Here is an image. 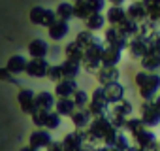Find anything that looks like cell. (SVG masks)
<instances>
[{"label":"cell","mask_w":160,"mask_h":151,"mask_svg":"<svg viewBox=\"0 0 160 151\" xmlns=\"http://www.w3.org/2000/svg\"><path fill=\"white\" fill-rule=\"evenodd\" d=\"M0 80H12V74L6 68H0Z\"/></svg>","instance_id":"5bb4252c"},{"label":"cell","mask_w":160,"mask_h":151,"mask_svg":"<svg viewBox=\"0 0 160 151\" xmlns=\"http://www.w3.org/2000/svg\"><path fill=\"white\" fill-rule=\"evenodd\" d=\"M47 70H49V66L43 59H34V60L27 62V68H25V72L28 76H32V78H43V76H47Z\"/></svg>","instance_id":"7a4b0ae2"},{"label":"cell","mask_w":160,"mask_h":151,"mask_svg":"<svg viewBox=\"0 0 160 151\" xmlns=\"http://www.w3.org/2000/svg\"><path fill=\"white\" fill-rule=\"evenodd\" d=\"M51 143V136L47 130H36L30 134V147L32 149H38V147H45Z\"/></svg>","instance_id":"277c9868"},{"label":"cell","mask_w":160,"mask_h":151,"mask_svg":"<svg viewBox=\"0 0 160 151\" xmlns=\"http://www.w3.org/2000/svg\"><path fill=\"white\" fill-rule=\"evenodd\" d=\"M23 151H36V149H32V147L28 145V147H23Z\"/></svg>","instance_id":"2e32d148"},{"label":"cell","mask_w":160,"mask_h":151,"mask_svg":"<svg viewBox=\"0 0 160 151\" xmlns=\"http://www.w3.org/2000/svg\"><path fill=\"white\" fill-rule=\"evenodd\" d=\"M30 21L34 25H47V27H51L53 21H55V15H53V12L45 10V8H34L30 12Z\"/></svg>","instance_id":"6da1fadb"},{"label":"cell","mask_w":160,"mask_h":151,"mask_svg":"<svg viewBox=\"0 0 160 151\" xmlns=\"http://www.w3.org/2000/svg\"><path fill=\"white\" fill-rule=\"evenodd\" d=\"M25 68H27V59L21 55H13L6 64V70L10 74H21V72H25Z\"/></svg>","instance_id":"5b68a950"},{"label":"cell","mask_w":160,"mask_h":151,"mask_svg":"<svg viewBox=\"0 0 160 151\" xmlns=\"http://www.w3.org/2000/svg\"><path fill=\"white\" fill-rule=\"evenodd\" d=\"M34 104H36V112H49V108L53 106V96L49 93H40L34 98Z\"/></svg>","instance_id":"52a82bcc"},{"label":"cell","mask_w":160,"mask_h":151,"mask_svg":"<svg viewBox=\"0 0 160 151\" xmlns=\"http://www.w3.org/2000/svg\"><path fill=\"white\" fill-rule=\"evenodd\" d=\"M28 51H30V55H32L34 59H43V57L47 55L49 47H47V44H45L43 40H34V42L28 45Z\"/></svg>","instance_id":"8992f818"},{"label":"cell","mask_w":160,"mask_h":151,"mask_svg":"<svg viewBox=\"0 0 160 151\" xmlns=\"http://www.w3.org/2000/svg\"><path fill=\"white\" fill-rule=\"evenodd\" d=\"M57 13H58L62 19H70V17H72V8H70L68 4H60L58 10H57Z\"/></svg>","instance_id":"8fae6325"},{"label":"cell","mask_w":160,"mask_h":151,"mask_svg":"<svg viewBox=\"0 0 160 151\" xmlns=\"http://www.w3.org/2000/svg\"><path fill=\"white\" fill-rule=\"evenodd\" d=\"M34 98H36V95L30 91V89H23L21 93H19V104H21V110L25 112V113H34L36 112V104H34Z\"/></svg>","instance_id":"3957f363"},{"label":"cell","mask_w":160,"mask_h":151,"mask_svg":"<svg viewBox=\"0 0 160 151\" xmlns=\"http://www.w3.org/2000/svg\"><path fill=\"white\" fill-rule=\"evenodd\" d=\"M47 76H49V80H58L60 76H62V70H60V66H57V68H49L47 70Z\"/></svg>","instance_id":"4fadbf2b"},{"label":"cell","mask_w":160,"mask_h":151,"mask_svg":"<svg viewBox=\"0 0 160 151\" xmlns=\"http://www.w3.org/2000/svg\"><path fill=\"white\" fill-rule=\"evenodd\" d=\"M72 91H75V83L73 81H62V83L57 85V95H60V96H66Z\"/></svg>","instance_id":"9c48e42d"},{"label":"cell","mask_w":160,"mask_h":151,"mask_svg":"<svg viewBox=\"0 0 160 151\" xmlns=\"http://www.w3.org/2000/svg\"><path fill=\"white\" fill-rule=\"evenodd\" d=\"M49 151H60V143H49Z\"/></svg>","instance_id":"9a60e30c"},{"label":"cell","mask_w":160,"mask_h":151,"mask_svg":"<svg viewBox=\"0 0 160 151\" xmlns=\"http://www.w3.org/2000/svg\"><path fill=\"white\" fill-rule=\"evenodd\" d=\"M58 113H64V115H68V113H72L73 112V102L72 100H68V98H62V100H58Z\"/></svg>","instance_id":"30bf717a"},{"label":"cell","mask_w":160,"mask_h":151,"mask_svg":"<svg viewBox=\"0 0 160 151\" xmlns=\"http://www.w3.org/2000/svg\"><path fill=\"white\" fill-rule=\"evenodd\" d=\"M66 32H68V25H66V21H53V25L49 27V34H51L53 40H60Z\"/></svg>","instance_id":"ba28073f"},{"label":"cell","mask_w":160,"mask_h":151,"mask_svg":"<svg viewBox=\"0 0 160 151\" xmlns=\"http://www.w3.org/2000/svg\"><path fill=\"white\" fill-rule=\"evenodd\" d=\"M45 127H49V128H57V127H58V115H57V113H47Z\"/></svg>","instance_id":"7c38bea8"}]
</instances>
